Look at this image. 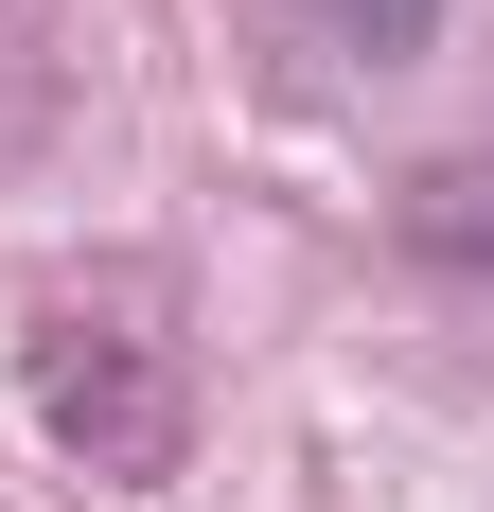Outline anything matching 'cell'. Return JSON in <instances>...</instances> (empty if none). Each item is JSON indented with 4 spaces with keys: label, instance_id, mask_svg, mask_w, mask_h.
I'll use <instances>...</instances> for the list:
<instances>
[{
    "label": "cell",
    "instance_id": "cell-1",
    "mask_svg": "<svg viewBox=\"0 0 494 512\" xmlns=\"http://www.w3.org/2000/svg\"><path fill=\"white\" fill-rule=\"evenodd\" d=\"M36 424L89 477H159V460H177V336H124V318L53 301L36 318Z\"/></svg>",
    "mask_w": 494,
    "mask_h": 512
},
{
    "label": "cell",
    "instance_id": "cell-2",
    "mask_svg": "<svg viewBox=\"0 0 494 512\" xmlns=\"http://www.w3.org/2000/svg\"><path fill=\"white\" fill-rule=\"evenodd\" d=\"M442 36V0H283V71L353 89V71H406V53Z\"/></svg>",
    "mask_w": 494,
    "mask_h": 512
}]
</instances>
